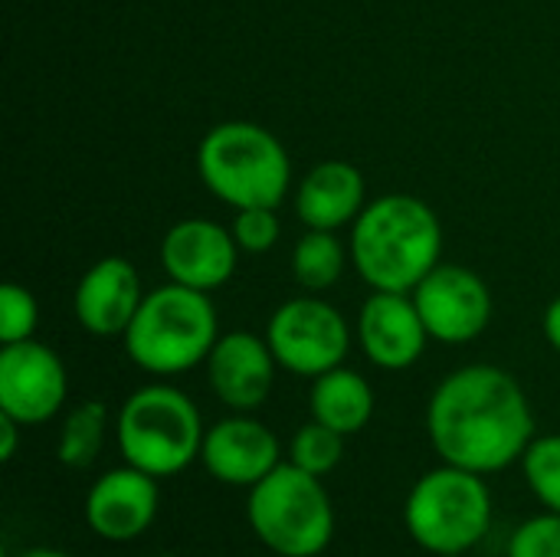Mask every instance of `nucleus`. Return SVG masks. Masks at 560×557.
Returning a JSON list of instances; mask_svg holds the SVG:
<instances>
[{"mask_svg":"<svg viewBox=\"0 0 560 557\" xmlns=\"http://www.w3.org/2000/svg\"><path fill=\"white\" fill-rule=\"evenodd\" d=\"M427 433L443 463L492 476L522 463L535 440V414L505 368L466 364L430 394Z\"/></svg>","mask_w":560,"mask_h":557,"instance_id":"nucleus-1","label":"nucleus"},{"mask_svg":"<svg viewBox=\"0 0 560 557\" xmlns=\"http://www.w3.org/2000/svg\"><path fill=\"white\" fill-rule=\"evenodd\" d=\"M348 253L374 292H413L443 263V223L427 200L384 194L351 223Z\"/></svg>","mask_w":560,"mask_h":557,"instance_id":"nucleus-2","label":"nucleus"},{"mask_svg":"<svg viewBox=\"0 0 560 557\" xmlns=\"http://www.w3.org/2000/svg\"><path fill=\"white\" fill-rule=\"evenodd\" d=\"M217 338L220 322L210 292L180 282L144 292L138 315L121 335L128 358L151 378H177L207 364Z\"/></svg>","mask_w":560,"mask_h":557,"instance_id":"nucleus-3","label":"nucleus"},{"mask_svg":"<svg viewBox=\"0 0 560 557\" xmlns=\"http://www.w3.org/2000/svg\"><path fill=\"white\" fill-rule=\"evenodd\" d=\"M197 174L203 187L233 210H279L292 184V161L269 128L256 121H223L200 138Z\"/></svg>","mask_w":560,"mask_h":557,"instance_id":"nucleus-4","label":"nucleus"},{"mask_svg":"<svg viewBox=\"0 0 560 557\" xmlns=\"http://www.w3.org/2000/svg\"><path fill=\"white\" fill-rule=\"evenodd\" d=\"M200 407L174 384H144L125 397L115 417V443L128 466L171 479L200 460L203 446Z\"/></svg>","mask_w":560,"mask_h":557,"instance_id":"nucleus-5","label":"nucleus"},{"mask_svg":"<svg viewBox=\"0 0 560 557\" xmlns=\"http://www.w3.org/2000/svg\"><path fill=\"white\" fill-rule=\"evenodd\" d=\"M492 512L495 502L486 476L443 463L413 483L404 502V525L423 552L459 557L489 535Z\"/></svg>","mask_w":560,"mask_h":557,"instance_id":"nucleus-6","label":"nucleus"},{"mask_svg":"<svg viewBox=\"0 0 560 557\" xmlns=\"http://www.w3.org/2000/svg\"><path fill=\"white\" fill-rule=\"evenodd\" d=\"M246 492V522L272 555L318 557L331 545L335 506L318 476L279 463Z\"/></svg>","mask_w":560,"mask_h":557,"instance_id":"nucleus-7","label":"nucleus"},{"mask_svg":"<svg viewBox=\"0 0 560 557\" xmlns=\"http://www.w3.org/2000/svg\"><path fill=\"white\" fill-rule=\"evenodd\" d=\"M266 341L279 368L295 378L315 381L318 374L345 364L351 351V325L331 302L308 292L282 302L272 312L266 325Z\"/></svg>","mask_w":560,"mask_h":557,"instance_id":"nucleus-8","label":"nucleus"},{"mask_svg":"<svg viewBox=\"0 0 560 557\" xmlns=\"http://www.w3.org/2000/svg\"><path fill=\"white\" fill-rule=\"evenodd\" d=\"M69 397V374L62 358L36 341L0 348V414L23 427L49 423Z\"/></svg>","mask_w":560,"mask_h":557,"instance_id":"nucleus-9","label":"nucleus"},{"mask_svg":"<svg viewBox=\"0 0 560 557\" xmlns=\"http://www.w3.org/2000/svg\"><path fill=\"white\" fill-rule=\"evenodd\" d=\"M420 318L433 341L469 345L492 322V292L482 276L459 263H440L413 292Z\"/></svg>","mask_w":560,"mask_h":557,"instance_id":"nucleus-10","label":"nucleus"},{"mask_svg":"<svg viewBox=\"0 0 560 557\" xmlns=\"http://www.w3.org/2000/svg\"><path fill=\"white\" fill-rule=\"evenodd\" d=\"M354 338L374 368L407 371L423 358L430 332L410 292H371L358 312Z\"/></svg>","mask_w":560,"mask_h":557,"instance_id":"nucleus-11","label":"nucleus"},{"mask_svg":"<svg viewBox=\"0 0 560 557\" xmlns=\"http://www.w3.org/2000/svg\"><path fill=\"white\" fill-rule=\"evenodd\" d=\"M161 509V489L158 479L135 469V466H118L102 473L89 496H85V525L92 535L112 545H125L141 538Z\"/></svg>","mask_w":560,"mask_h":557,"instance_id":"nucleus-12","label":"nucleus"},{"mask_svg":"<svg viewBox=\"0 0 560 557\" xmlns=\"http://www.w3.org/2000/svg\"><path fill=\"white\" fill-rule=\"evenodd\" d=\"M200 463L217 483L233 489H253L282 463V446L262 420L249 414H233L217 420L203 433Z\"/></svg>","mask_w":560,"mask_h":557,"instance_id":"nucleus-13","label":"nucleus"},{"mask_svg":"<svg viewBox=\"0 0 560 557\" xmlns=\"http://www.w3.org/2000/svg\"><path fill=\"white\" fill-rule=\"evenodd\" d=\"M236 256L240 246L230 227L203 217L177 220L161 240V266L167 279L197 292H213L226 286L236 272Z\"/></svg>","mask_w":560,"mask_h":557,"instance_id":"nucleus-14","label":"nucleus"},{"mask_svg":"<svg viewBox=\"0 0 560 557\" xmlns=\"http://www.w3.org/2000/svg\"><path fill=\"white\" fill-rule=\"evenodd\" d=\"M276 355L256 332H226L217 338L210 358H207V381L210 391L223 407L233 414H253L259 410L276 384Z\"/></svg>","mask_w":560,"mask_h":557,"instance_id":"nucleus-15","label":"nucleus"},{"mask_svg":"<svg viewBox=\"0 0 560 557\" xmlns=\"http://www.w3.org/2000/svg\"><path fill=\"white\" fill-rule=\"evenodd\" d=\"M144 302L141 276L125 256H105L75 286V322L95 338H121Z\"/></svg>","mask_w":560,"mask_h":557,"instance_id":"nucleus-16","label":"nucleus"},{"mask_svg":"<svg viewBox=\"0 0 560 557\" xmlns=\"http://www.w3.org/2000/svg\"><path fill=\"white\" fill-rule=\"evenodd\" d=\"M368 207V184L351 161H318L295 187V213L305 230L351 227Z\"/></svg>","mask_w":560,"mask_h":557,"instance_id":"nucleus-17","label":"nucleus"},{"mask_svg":"<svg viewBox=\"0 0 560 557\" xmlns=\"http://www.w3.org/2000/svg\"><path fill=\"white\" fill-rule=\"evenodd\" d=\"M308 414L312 420L338 430L341 437H354L374 417V387L368 384L364 374L341 364L312 381Z\"/></svg>","mask_w":560,"mask_h":557,"instance_id":"nucleus-18","label":"nucleus"},{"mask_svg":"<svg viewBox=\"0 0 560 557\" xmlns=\"http://www.w3.org/2000/svg\"><path fill=\"white\" fill-rule=\"evenodd\" d=\"M348 259H351V253L341 246L338 233L305 230L292 250V276L305 292L318 295V292H328L341 279Z\"/></svg>","mask_w":560,"mask_h":557,"instance_id":"nucleus-19","label":"nucleus"},{"mask_svg":"<svg viewBox=\"0 0 560 557\" xmlns=\"http://www.w3.org/2000/svg\"><path fill=\"white\" fill-rule=\"evenodd\" d=\"M105 433H108V410L102 401H79L62 427H59V443H56V456L66 469H89L105 446Z\"/></svg>","mask_w":560,"mask_h":557,"instance_id":"nucleus-20","label":"nucleus"},{"mask_svg":"<svg viewBox=\"0 0 560 557\" xmlns=\"http://www.w3.org/2000/svg\"><path fill=\"white\" fill-rule=\"evenodd\" d=\"M345 460V437L318 420H308L305 427L295 430L292 446H289V463H295L299 469L312 473V476H328L341 466Z\"/></svg>","mask_w":560,"mask_h":557,"instance_id":"nucleus-21","label":"nucleus"},{"mask_svg":"<svg viewBox=\"0 0 560 557\" xmlns=\"http://www.w3.org/2000/svg\"><path fill=\"white\" fill-rule=\"evenodd\" d=\"M522 473L535 499L560 515V433L532 440L528 453L522 456Z\"/></svg>","mask_w":560,"mask_h":557,"instance_id":"nucleus-22","label":"nucleus"},{"mask_svg":"<svg viewBox=\"0 0 560 557\" xmlns=\"http://www.w3.org/2000/svg\"><path fill=\"white\" fill-rule=\"evenodd\" d=\"M39 325V302L20 282L0 286V345H16L36 335Z\"/></svg>","mask_w":560,"mask_h":557,"instance_id":"nucleus-23","label":"nucleus"},{"mask_svg":"<svg viewBox=\"0 0 560 557\" xmlns=\"http://www.w3.org/2000/svg\"><path fill=\"white\" fill-rule=\"evenodd\" d=\"M230 233L240 253H269L282 236V220L276 207H246L233 213Z\"/></svg>","mask_w":560,"mask_h":557,"instance_id":"nucleus-24","label":"nucleus"},{"mask_svg":"<svg viewBox=\"0 0 560 557\" xmlns=\"http://www.w3.org/2000/svg\"><path fill=\"white\" fill-rule=\"evenodd\" d=\"M505 557H560V515L558 512H541L535 519H525L512 538Z\"/></svg>","mask_w":560,"mask_h":557,"instance_id":"nucleus-25","label":"nucleus"},{"mask_svg":"<svg viewBox=\"0 0 560 557\" xmlns=\"http://www.w3.org/2000/svg\"><path fill=\"white\" fill-rule=\"evenodd\" d=\"M20 430H23V423H16L13 417H3V414H0V460H3V463H10V460L16 456Z\"/></svg>","mask_w":560,"mask_h":557,"instance_id":"nucleus-26","label":"nucleus"},{"mask_svg":"<svg viewBox=\"0 0 560 557\" xmlns=\"http://www.w3.org/2000/svg\"><path fill=\"white\" fill-rule=\"evenodd\" d=\"M541 332H545L548 345H551V348H555V351L560 355V295L548 302V309H545V318H541Z\"/></svg>","mask_w":560,"mask_h":557,"instance_id":"nucleus-27","label":"nucleus"},{"mask_svg":"<svg viewBox=\"0 0 560 557\" xmlns=\"http://www.w3.org/2000/svg\"><path fill=\"white\" fill-rule=\"evenodd\" d=\"M16 557H72V555L56 552V548H30V552H23V555H16Z\"/></svg>","mask_w":560,"mask_h":557,"instance_id":"nucleus-28","label":"nucleus"},{"mask_svg":"<svg viewBox=\"0 0 560 557\" xmlns=\"http://www.w3.org/2000/svg\"><path fill=\"white\" fill-rule=\"evenodd\" d=\"M154 557H180V555H154Z\"/></svg>","mask_w":560,"mask_h":557,"instance_id":"nucleus-29","label":"nucleus"}]
</instances>
